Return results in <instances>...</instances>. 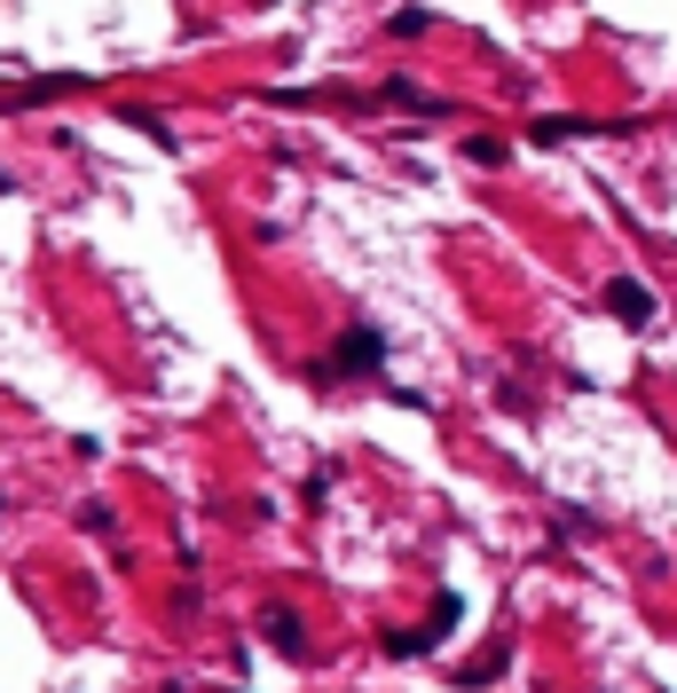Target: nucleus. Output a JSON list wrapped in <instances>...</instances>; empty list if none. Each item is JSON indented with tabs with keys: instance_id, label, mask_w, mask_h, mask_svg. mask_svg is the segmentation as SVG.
<instances>
[{
	"instance_id": "nucleus-1",
	"label": "nucleus",
	"mask_w": 677,
	"mask_h": 693,
	"mask_svg": "<svg viewBox=\"0 0 677 693\" xmlns=\"http://www.w3.org/2000/svg\"><path fill=\"white\" fill-rule=\"evenodd\" d=\"M363 371H378V331H347L323 363V379H363Z\"/></svg>"
},
{
	"instance_id": "nucleus-2",
	"label": "nucleus",
	"mask_w": 677,
	"mask_h": 693,
	"mask_svg": "<svg viewBox=\"0 0 677 693\" xmlns=\"http://www.w3.org/2000/svg\"><path fill=\"white\" fill-rule=\"evenodd\" d=\"M615 315H623V323H646V315H654L646 284H630V277H623V284H615Z\"/></svg>"
},
{
	"instance_id": "nucleus-3",
	"label": "nucleus",
	"mask_w": 677,
	"mask_h": 693,
	"mask_svg": "<svg viewBox=\"0 0 677 693\" xmlns=\"http://www.w3.org/2000/svg\"><path fill=\"white\" fill-rule=\"evenodd\" d=\"M269 639H276L284 654H300V646H307V631H300V615H292V606H276V615H269Z\"/></svg>"
}]
</instances>
